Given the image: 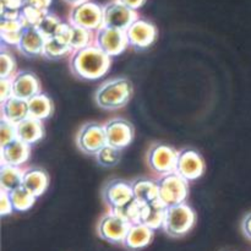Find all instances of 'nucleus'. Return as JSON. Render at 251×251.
I'll use <instances>...</instances> for the list:
<instances>
[{
    "mask_svg": "<svg viewBox=\"0 0 251 251\" xmlns=\"http://www.w3.org/2000/svg\"><path fill=\"white\" fill-rule=\"evenodd\" d=\"M110 66V56L98 46L83 47L71 56L70 69L77 77L95 80L104 75Z\"/></svg>",
    "mask_w": 251,
    "mask_h": 251,
    "instance_id": "obj_1",
    "label": "nucleus"
},
{
    "mask_svg": "<svg viewBox=\"0 0 251 251\" xmlns=\"http://www.w3.org/2000/svg\"><path fill=\"white\" fill-rule=\"evenodd\" d=\"M132 85L127 78H113L96 91V103L103 109H119L130 100Z\"/></svg>",
    "mask_w": 251,
    "mask_h": 251,
    "instance_id": "obj_2",
    "label": "nucleus"
},
{
    "mask_svg": "<svg viewBox=\"0 0 251 251\" xmlns=\"http://www.w3.org/2000/svg\"><path fill=\"white\" fill-rule=\"evenodd\" d=\"M158 199L166 206L184 202L189 194L188 180L176 172L164 174L158 181Z\"/></svg>",
    "mask_w": 251,
    "mask_h": 251,
    "instance_id": "obj_3",
    "label": "nucleus"
},
{
    "mask_svg": "<svg viewBox=\"0 0 251 251\" xmlns=\"http://www.w3.org/2000/svg\"><path fill=\"white\" fill-rule=\"evenodd\" d=\"M194 222L195 213L193 208L185 202H180L167 207L163 227L168 234L178 237L185 234L193 227Z\"/></svg>",
    "mask_w": 251,
    "mask_h": 251,
    "instance_id": "obj_4",
    "label": "nucleus"
},
{
    "mask_svg": "<svg viewBox=\"0 0 251 251\" xmlns=\"http://www.w3.org/2000/svg\"><path fill=\"white\" fill-rule=\"evenodd\" d=\"M78 150L86 154H97L100 150L107 145L104 125L98 123H88L81 126L76 136Z\"/></svg>",
    "mask_w": 251,
    "mask_h": 251,
    "instance_id": "obj_5",
    "label": "nucleus"
},
{
    "mask_svg": "<svg viewBox=\"0 0 251 251\" xmlns=\"http://www.w3.org/2000/svg\"><path fill=\"white\" fill-rule=\"evenodd\" d=\"M70 24L98 31L103 27V7L90 1L75 5L70 12Z\"/></svg>",
    "mask_w": 251,
    "mask_h": 251,
    "instance_id": "obj_6",
    "label": "nucleus"
},
{
    "mask_svg": "<svg viewBox=\"0 0 251 251\" xmlns=\"http://www.w3.org/2000/svg\"><path fill=\"white\" fill-rule=\"evenodd\" d=\"M176 158H178V152L172 146L164 144L152 145L147 153L150 168L162 176L176 172Z\"/></svg>",
    "mask_w": 251,
    "mask_h": 251,
    "instance_id": "obj_7",
    "label": "nucleus"
},
{
    "mask_svg": "<svg viewBox=\"0 0 251 251\" xmlns=\"http://www.w3.org/2000/svg\"><path fill=\"white\" fill-rule=\"evenodd\" d=\"M96 46L109 56L118 55L129 46L126 31L113 27H100L96 33Z\"/></svg>",
    "mask_w": 251,
    "mask_h": 251,
    "instance_id": "obj_8",
    "label": "nucleus"
},
{
    "mask_svg": "<svg viewBox=\"0 0 251 251\" xmlns=\"http://www.w3.org/2000/svg\"><path fill=\"white\" fill-rule=\"evenodd\" d=\"M137 20L135 10L125 6L120 1H112L103 6V26L126 31L130 25Z\"/></svg>",
    "mask_w": 251,
    "mask_h": 251,
    "instance_id": "obj_9",
    "label": "nucleus"
},
{
    "mask_svg": "<svg viewBox=\"0 0 251 251\" xmlns=\"http://www.w3.org/2000/svg\"><path fill=\"white\" fill-rule=\"evenodd\" d=\"M205 171V162L201 154L195 150H181L178 152L176 172L186 180L200 178Z\"/></svg>",
    "mask_w": 251,
    "mask_h": 251,
    "instance_id": "obj_10",
    "label": "nucleus"
},
{
    "mask_svg": "<svg viewBox=\"0 0 251 251\" xmlns=\"http://www.w3.org/2000/svg\"><path fill=\"white\" fill-rule=\"evenodd\" d=\"M103 199L112 210L126 205L134 199L131 183L123 179H113L103 189Z\"/></svg>",
    "mask_w": 251,
    "mask_h": 251,
    "instance_id": "obj_11",
    "label": "nucleus"
},
{
    "mask_svg": "<svg viewBox=\"0 0 251 251\" xmlns=\"http://www.w3.org/2000/svg\"><path fill=\"white\" fill-rule=\"evenodd\" d=\"M129 228L130 223L125 218L112 212L100 220V226H98V233L103 239L109 240V242H124Z\"/></svg>",
    "mask_w": 251,
    "mask_h": 251,
    "instance_id": "obj_12",
    "label": "nucleus"
},
{
    "mask_svg": "<svg viewBox=\"0 0 251 251\" xmlns=\"http://www.w3.org/2000/svg\"><path fill=\"white\" fill-rule=\"evenodd\" d=\"M107 144L118 149H124L131 144L135 135L132 124L124 119H113L104 125Z\"/></svg>",
    "mask_w": 251,
    "mask_h": 251,
    "instance_id": "obj_13",
    "label": "nucleus"
},
{
    "mask_svg": "<svg viewBox=\"0 0 251 251\" xmlns=\"http://www.w3.org/2000/svg\"><path fill=\"white\" fill-rule=\"evenodd\" d=\"M129 46L144 49L151 46L157 37V29L151 22L137 19L126 29Z\"/></svg>",
    "mask_w": 251,
    "mask_h": 251,
    "instance_id": "obj_14",
    "label": "nucleus"
},
{
    "mask_svg": "<svg viewBox=\"0 0 251 251\" xmlns=\"http://www.w3.org/2000/svg\"><path fill=\"white\" fill-rule=\"evenodd\" d=\"M47 38L34 26L25 27L21 39L17 46L20 53L26 56H37L43 54L44 44Z\"/></svg>",
    "mask_w": 251,
    "mask_h": 251,
    "instance_id": "obj_15",
    "label": "nucleus"
},
{
    "mask_svg": "<svg viewBox=\"0 0 251 251\" xmlns=\"http://www.w3.org/2000/svg\"><path fill=\"white\" fill-rule=\"evenodd\" d=\"M39 93V81L31 71H21L12 78V96L27 100Z\"/></svg>",
    "mask_w": 251,
    "mask_h": 251,
    "instance_id": "obj_16",
    "label": "nucleus"
},
{
    "mask_svg": "<svg viewBox=\"0 0 251 251\" xmlns=\"http://www.w3.org/2000/svg\"><path fill=\"white\" fill-rule=\"evenodd\" d=\"M1 114L2 119L15 125L19 124L29 117L28 100L11 96L1 102Z\"/></svg>",
    "mask_w": 251,
    "mask_h": 251,
    "instance_id": "obj_17",
    "label": "nucleus"
},
{
    "mask_svg": "<svg viewBox=\"0 0 251 251\" xmlns=\"http://www.w3.org/2000/svg\"><path fill=\"white\" fill-rule=\"evenodd\" d=\"M29 153H31L29 145L16 139L1 147V164L20 167L27 162Z\"/></svg>",
    "mask_w": 251,
    "mask_h": 251,
    "instance_id": "obj_18",
    "label": "nucleus"
},
{
    "mask_svg": "<svg viewBox=\"0 0 251 251\" xmlns=\"http://www.w3.org/2000/svg\"><path fill=\"white\" fill-rule=\"evenodd\" d=\"M44 136V127L42 120L28 117L16 124V137L17 140L32 145L39 141Z\"/></svg>",
    "mask_w": 251,
    "mask_h": 251,
    "instance_id": "obj_19",
    "label": "nucleus"
},
{
    "mask_svg": "<svg viewBox=\"0 0 251 251\" xmlns=\"http://www.w3.org/2000/svg\"><path fill=\"white\" fill-rule=\"evenodd\" d=\"M22 185L31 191L36 198L43 195L49 185L48 174L41 168H29L24 171Z\"/></svg>",
    "mask_w": 251,
    "mask_h": 251,
    "instance_id": "obj_20",
    "label": "nucleus"
},
{
    "mask_svg": "<svg viewBox=\"0 0 251 251\" xmlns=\"http://www.w3.org/2000/svg\"><path fill=\"white\" fill-rule=\"evenodd\" d=\"M167 207L168 206L164 205L159 199L152 201V202L145 203L144 208H142L140 223L146 225L147 227L152 228V229L159 228L164 223Z\"/></svg>",
    "mask_w": 251,
    "mask_h": 251,
    "instance_id": "obj_21",
    "label": "nucleus"
},
{
    "mask_svg": "<svg viewBox=\"0 0 251 251\" xmlns=\"http://www.w3.org/2000/svg\"><path fill=\"white\" fill-rule=\"evenodd\" d=\"M152 238V228L147 227L142 223H134L130 225L129 230L126 233L124 243L127 248L137 249L149 244Z\"/></svg>",
    "mask_w": 251,
    "mask_h": 251,
    "instance_id": "obj_22",
    "label": "nucleus"
},
{
    "mask_svg": "<svg viewBox=\"0 0 251 251\" xmlns=\"http://www.w3.org/2000/svg\"><path fill=\"white\" fill-rule=\"evenodd\" d=\"M131 185L134 198L141 202L149 203L158 199V185L156 181L140 178L131 181Z\"/></svg>",
    "mask_w": 251,
    "mask_h": 251,
    "instance_id": "obj_23",
    "label": "nucleus"
},
{
    "mask_svg": "<svg viewBox=\"0 0 251 251\" xmlns=\"http://www.w3.org/2000/svg\"><path fill=\"white\" fill-rule=\"evenodd\" d=\"M28 109L29 117L43 120L50 117L53 113V103H51L50 98L47 97L46 95L37 93L36 96L28 100Z\"/></svg>",
    "mask_w": 251,
    "mask_h": 251,
    "instance_id": "obj_24",
    "label": "nucleus"
},
{
    "mask_svg": "<svg viewBox=\"0 0 251 251\" xmlns=\"http://www.w3.org/2000/svg\"><path fill=\"white\" fill-rule=\"evenodd\" d=\"M22 176L24 171L16 166H9V164H1L0 168V184H1V190L12 191L14 189L22 185Z\"/></svg>",
    "mask_w": 251,
    "mask_h": 251,
    "instance_id": "obj_25",
    "label": "nucleus"
},
{
    "mask_svg": "<svg viewBox=\"0 0 251 251\" xmlns=\"http://www.w3.org/2000/svg\"><path fill=\"white\" fill-rule=\"evenodd\" d=\"M10 200H11L12 207L16 211H27L33 206L36 201V196L27 190L24 185H20L19 188L14 189L9 193Z\"/></svg>",
    "mask_w": 251,
    "mask_h": 251,
    "instance_id": "obj_26",
    "label": "nucleus"
},
{
    "mask_svg": "<svg viewBox=\"0 0 251 251\" xmlns=\"http://www.w3.org/2000/svg\"><path fill=\"white\" fill-rule=\"evenodd\" d=\"M144 206V202H141V201L136 200V199L134 198L131 201H129L126 205L122 206V207L119 208H114V210H112V212L122 216V217L125 218L130 225H134V223H140Z\"/></svg>",
    "mask_w": 251,
    "mask_h": 251,
    "instance_id": "obj_27",
    "label": "nucleus"
},
{
    "mask_svg": "<svg viewBox=\"0 0 251 251\" xmlns=\"http://www.w3.org/2000/svg\"><path fill=\"white\" fill-rule=\"evenodd\" d=\"M92 37L93 33L91 29L71 25L70 34H69V46L75 49V50H77V49L83 48V47L90 46Z\"/></svg>",
    "mask_w": 251,
    "mask_h": 251,
    "instance_id": "obj_28",
    "label": "nucleus"
},
{
    "mask_svg": "<svg viewBox=\"0 0 251 251\" xmlns=\"http://www.w3.org/2000/svg\"><path fill=\"white\" fill-rule=\"evenodd\" d=\"M71 50H73V48L68 43L59 39L58 37H51V38H48L46 41V44H44L43 48V54L42 55L49 59H56L66 55Z\"/></svg>",
    "mask_w": 251,
    "mask_h": 251,
    "instance_id": "obj_29",
    "label": "nucleus"
},
{
    "mask_svg": "<svg viewBox=\"0 0 251 251\" xmlns=\"http://www.w3.org/2000/svg\"><path fill=\"white\" fill-rule=\"evenodd\" d=\"M98 163L103 167H114L122 159V150L112 145H105L102 150L96 154Z\"/></svg>",
    "mask_w": 251,
    "mask_h": 251,
    "instance_id": "obj_30",
    "label": "nucleus"
},
{
    "mask_svg": "<svg viewBox=\"0 0 251 251\" xmlns=\"http://www.w3.org/2000/svg\"><path fill=\"white\" fill-rule=\"evenodd\" d=\"M60 24L61 21L59 20L58 16H55L54 14H49L48 12V14L43 17V20L38 24L37 29H38V31L41 32L47 39H48L55 36Z\"/></svg>",
    "mask_w": 251,
    "mask_h": 251,
    "instance_id": "obj_31",
    "label": "nucleus"
},
{
    "mask_svg": "<svg viewBox=\"0 0 251 251\" xmlns=\"http://www.w3.org/2000/svg\"><path fill=\"white\" fill-rule=\"evenodd\" d=\"M48 14V11L46 10L37 9V7L32 6H26L24 5L21 9V19L24 21L25 26H38L39 22L43 20V17Z\"/></svg>",
    "mask_w": 251,
    "mask_h": 251,
    "instance_id": "obj_32",
    "label": "nucleus"
},
{
    "mask_svg": "<svg viewBox=\"0 0 251 251\" xmlns=\"http://www.w3.org/2000/svg\"><path fill=\"white\" fill-rule=\"evenodd\" d=\"M16 69V61L14 56L7 53L4 48L0 53V77H10Z\"/></svg>",
    "mask_w": 251,
    "mask_h": 251,
    "instance_id": "obj_33",
    "label": "nucleus"
},
{
    "mask_svg": "<svg viewBox=\"0 0 251 251\" xmlns=\"http://www.w3.org/2000/svg\"><path fill=\"white\" fill-rule=\"evenodd\" d=\"M16 139V125L1 118V122H0V144H1V147Z\"/></svg>",
    "mask_w": 251,
    "mask_h": 251,
    "instance_id": "obj_34",
    "label": "nucleus"
},
{
    "mask_svg": "<svg viewBox=\"0 0 251 251\" xmlns=\"http://www.w3.org/2000/svg\"><path fill=\"white\" fill-rule=\"evenodd\" d=\"M25 27L26 26H25L21 16H20L19 19L0 20V32H17V31H22Z\"/></svg>",
    "mask_w": 251,
    "mask_h": 251,
    "instance_id": "obj_35",
    "label": "nucleus"
},
{
    "mask_svg": "<svg viewBox=\"0 0 251 251\" xmlns=\"http://www.w3.org/2000/svg\"><path fill=\"white\" fill-rule=\"evenodd\" d=\"M22 31H24V29H22ZM22 31L0 32L2 44H9V46H15V47L19 46L20 39H21V36H22Z\"/></svg>",
    "mask_w": 251,
    "mask_h": 251,
    "instance_id": "obj_36",
    "label": "nucleus"
},
{
    "mask_svg": "<svg viewBox=\"0 0 251 251\" xmlns=\"http://www.w3.org/2000/svg\"><path fill=\"white\" fill-rule=\"evenodd\" d=\"M0 88H1V97L0 100L4 102L12 96V80L10 77H0Z\"/></svg>",
    "mask_w": 251,
    "mask_h": 251,
    "instance_id": "obj_37",
    "label": "nucleus"
},
{
    "mask_svg": "<svg viewBox=\"0 0 251 251\" xmlns=\"http://www.w3.org/2000/svg\"><path fill=\"white\" fill-rule=\"evenodd\" d=\"M12 210H14V207H12L9 193L1 190V195H0V211H1V215H9V213L12 212Z\"/></svg>",
    "mask_w": 251,
    "mask_h": 251,
    "instance_id": "obj_38",
    "label": "nucleus"
},
{
    "mask_svg": "<svg viewBox=\"0 0 251 251\" xmlns=\"http://www.w3.org/2000/svg\"><path fill=\"white\" fill-rule=\"evenodd\" d=\"M51 0H24V5L26 6L37 7V9L46 10L48 11V7L50 6Z\"/></svg>",
    "mask_w": 251,
    "mask_h": 251,
    "instance_id": "obj_39",
    "label": "nucleus"
},
{
    "mask_svg": "<svg viewBox=\"0 0 251 251\" xmlns=\"http://www.w3.org/2000/svg\"><path fill=\"white\" fill-rule=\"evenodd\" d=\"M24 6V0H1V9L21 10Z\"/></svg>",
    "mask_w": 251,
    "mask_h": 251,
    "instance_id": "obj_40",
    "label": "nucleus"
},
{
    "mask_svg": "<svg viewBox=\"0 0 251 251\" xmlns=\"http://www.w3.org/2000/svg\"><path fill=\"white\" fill-rule=\"evenodd\" d=\"M118 1H120L122 4H124L125 6L130 7V9L137 10L140 9V7L144 6L146 0H118Z\"/></svg>",
    "mask_w": 251,
    "mask_h": 251,
    "instance_id": "obj_41",
    "label": "nucleus"
},
{
    "mask_svg": "<svg viewBox=\"0 0 251 251\" xmlns=\"http://www.w3.org/2000/svg\"><path fill=\"white\" fill-rule=\"evenodd\" d=\"M243 232L249 239H251V213L245 216L244 221H243Z\"/></svg>",
    "mask_w": 251,
    "mask_h": 251,
    "instance_id": "obj_42",
    "label": "nucleus"
},
{
    "mask_svg": "<svg viewBox=\"0 0 251 251\" xmlns=\"http://www.w3.org/2000/svg\"><path fill=\"white\" fill-rule=\"evenodd\" d=\"M65 1L75 6V5H78V4H82V2H86V1H87V0H65Z\"/></svg>",
    "mask_w": 251,
    "mask_h": 251,
    "instance_id": "obj_43",
    "label": "nucleus"
}]
</instances>
